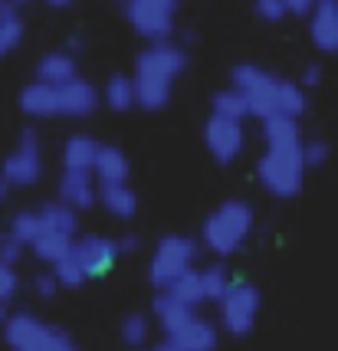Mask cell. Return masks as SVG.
Instances as JSON below:
<instances>
[{
    "instance_id": "6da1fadb",
    "label": "cell",
    "mask_w": 338,
    "mask_h": 351,
    "mask_svg": "<svg viewBox=\"0 0 338 351\" xmlns=\"http://www.w3.org/2000/svg\"><path fill=\"white\" fill-rule=\"evenodd\" d=\"M187 69V53L184 46L171 43V40H161V43H152L148 49H141L138 60H135V102L148 112H158V108L168 106L171 99V86L174 79Z\"/></svg>"
},
{
    "instance_id": "7a4b0ae2",
    "label": "cell",
    "mask_w": 338,
    "mask_h": 351,
    "mask_svg": "<svg viewBox=\"0 0 338 351\" xmlns=\"http://www.w3.org/2000/svg\"><path fill=\"white\" fill-rule=\"evenodd\" d=\"M253 233V207L246 200H224L214 214L204 220L200 240L217 256H230Z\"/></svg>"
},
{
    "instance_id": "3957f363",
    "label": "cell",
    "mask_w": 338,
    "mask_h": 351,
    "mask_svg": "<svg viewBox=\"0 0 338 351\" xmlns=\"http://www.w3.org/2000/svg\"><path fill=\"white\" fill-rule=\"evenodd\" d=\"M3 341L10 351H79L73 335H66L56 325L40 322L30 312L7 315L3 322Z\"/></svg>"
},
{
    "instance_id": "277c9868",
    "label": "cell",
    "mask_w": 338,
    "mask_h": 351,
    "mask_svg": "<svg viewBox=\"0 0 338 351\" xmlns=\"http://www.w3.org/2000/svg\"><path fill=\"white\" fill-rule=\"evenodd\" d=\"M256 178L273 197H295L306 178L302 148H266L256 161Z\"/></svg>"
},
{
    "instance_id": "5b68a950",
    "label": "cell",
    "mask_w": 338,
    "mask_h": 351,
    "mask_svg": "<svg viewBox=\"0 0 338 351\" xmlns=\"http://www.w3.org/2000/svg\"><path fill=\"white\" fill-rule=\"evenodd\" d=\"M194 260H197V243H194L191 237L171 233L165 240H158V246H154L152 263H148V279L165 292V289H171L181 276H187L194 269Z\"/></svg>"
},
{
    "instance_id": "8992f818",
    "label": "cell",
    "mask_w": 338,
    "mask_h": 351,
    "mask_svg": "<svg viewBox=\"0 0 338 351\" xmlns=\"http://www.w3.org/2000/svg\"><path fill=\"white\" fill-rule=\"evenodd\" d=\"M233 89L246 99L250 115H260V119H273L276 115V92H279V76L266 73L253 62H240L233 66L230 73Z\"/></svg>"
},
{
    "instance_id": "52a82bcc",
    "label": "cell",
    "mask_w": 338,
    "mask_h": 351,
    "mask_svg": "<svg viewBox=\"0 0 338 351\" xmlns=\"http://www.w3.org/2000/svg\"><path fill=\"white\" fill-rule=\"evenodd\" d=\"M178 3L181 0H128L125 3V20L148 43H161V40H168L174 33Z\"/></svg>"
},
{
    "instance_id": "ba28073f",
    "label": "cell",
    "mask_w": 338,
    "mask_h": 351,
    "mask_svg": "<svg viewBox=\"0 0 338 351\" xmlns=\"http://www.w3.org/2000/svg\"><path fill=\"white\" fill-rule=\"evenodd\" d=\"M256 312H260V292L250 286L246 279H233L230 289L220 299V322L230 335H250V328L256 325Z\"/></svg>"
},
{
    "instance_id": "9c48e42d",
    "label": "cell",
    "mask_w": 338,
    "mask_h": 351,
    "mask_svg": "<svg viewBox=\"0 0 338 351\" xmlns=\"http://www.w3.org/2000/svg\"><path fill=\"white\" fill-rule=\"evenodd\" d=\"M0 174H3V181L10 187H30V184L40 181V174H43V148H40V135L33 128H27L20 135L16 148L7 154Z\"/></svg>"
},
{
    "instance_id": "30bf717a",
    "label": "cell",
    "mask_w": 338,
    "mask_h": 351,
    "mask_svg": "<svg viewBox=\"0 0 338 351\" xmlns=\"http://www.w3.org/2000/svg\"><path fill=\"white\" fill-rule=\"evenodd\" d=\"M204 145L220 165H230L233 158L243 152V122L210 115V122L204 125Z\"/></svg>"
},
{
    "instance_id": "8fae6325",
    "label": "cell",
    "mask_w": 338,
    "mask_h": 351,
    "mask_svg": "<svg viewBox=\"0 0 338 351\" xmlns=\"http://www.w3.org/2000/svg\"><path fill=\"white\" fill-rule=\"evenodd\" d=\"M73 260L79 263V269L89 276H106L115 260H119V243L106 240V237H82L73 243Z\"/></svg>"
},
{
    "instance_id": "7c38bea8",
    "label": "cell",
    "mask_w": 338,
    "mask_h": 351,
    "mask_svg": "<svg viewBox=\"0 0 338 351\" xmlns=\"http://www.w3.org/2000/svg\"><path fill=\"white\" fill-rule=\"evenodd\" d=\"M95 106H99V92L89 79H69L66 86H60V115H69V119H86L93 115Z\"/></svg>"
},
{
    "instance_id": "4fadbf2b",
    "label": "cell",
    "mask_w": 338,
    "mask_h": 351,
    "mask_svg": "<svg viewBox=\"0 0 338 351\" xmlns=\"http://www.w3.org/2000/svg\"><path fill=\"white\" fill-rule=\"evenodd\" d=\"M309 36L322 53H338V7L319 0V7L309 16Z\"/></svg>"
},
{
    "instance_id": "5bb4252c",
    "label": "cell",
    "mask_w": 338,
    "mask_h": 351,
    "mask_svg": "<svg viewBox=\"0 0 338 351\" xmlns=\"http://www.w3.org/2000/svg\"><path fill=\"white\" fill-rule=\"evenodd\" d=\"M99 191H95V181L89 171H62L60 178V200L73 210H86L93 207Z\"/></svg>"
},
{
    "instance_id": "9a60e30c",
    "label": "cell",
    "mask_w": 338,
    "mask_h": 351,
    "mask_svg": "<svg viewBox=\"0 0 338 351\" xmlns=\"http://www.w3.org/2000/svg\"><path fill=\"white\" fill-rule=\"evenodd\" d=\"M168 341L178 351H214L217 348V328H214V322L194 315L184 328H178L174 335H168Z\"/></svg>"
},
{
    "instance_id": "2e32d148",
    "label": "cell",
    "mask_w": 338,
    "mask_h": 351,
    "mask_svg": "<svg viewBox=\"0 0 338 351\" xmlns=\"http://www.w3.org/2000/svg\"><path fill=\"white\" fill-rule=\"evenodd\" d=\"M20 108L30 119H53V115H60V89L47 86V82H30L20 92Z\"/></svg>"
},
{
    "instance_id": "e0dca14e",
    "label": "cell",
    "mask_w": 338,
    "mask_h": 351,
    "mask_svg": "<svg viewBox=\"0 0 338 351\" xmlns=\"http://www.w3.org/2000/svg\"><path fill=\"white\" fill-rule=\"evenodd\" d=\"M76 56L66 53V49H56V53H47L36 62V82H47V86H66L69 79H76Z\"/></svg>"
},
{
    "instance_id": "ac0fdd59",
    "label": "cell",
    "mask_w": 338,
    "mask_h": 351,
    "mask_svg": "<svg viewBox=\"0 0 338 351\" xmlns=\"http://www.w3.org/2000/svg\"><path fill=\"white\" fill-rule=\"evenodd\" d=\"M128 158L125 152L112 148V145H99L95 152V161H93V174L99 178V184H128Z\"/></svg>"
},
{
    "instance_id": "d6986e66",
    "label": "cell",
    "mask_w": 338,
    "mask_h": 351,
    "mask_svg": "<svg viewBox=\"0 0 338 351\" xmlns=\"http://www.w3.org/2000/svg\"><path fill=\"white\" fill-rule=\"evenodd\" d=\"M154 319H158V325H161L168 335H174L178 328H184L187 322L194 319V306L181 302V299L171 295V292H161V295L154 299Z\"/></svg>"
},
{
    "instance_id": "ffe728a7",
    "label": "cell",
    "mask_w": 338,
    "mask_h": 351,
    "mask_svg": "<svg viewBox=\"0 0 338 351\" xmlns=\"http://www.w3.org/2000/svg\"><path fill=\"white\" fill-rule=\"evenodd\" d=\"M263 138H266V148H302L299 119H286V115L263 119Z\"/></svg>"
},
{
    "instance_id": "44dd1931",
    "label": "cell",
    "mask_w": 338,
    "mask_h": 351,
    "mask_svg": "<svg viewBox=\"0 0 338 351\" xmlns=\"http://www.w3.org/2000/svg\"><path fill=\"white\" fill-rule=\"evenodd\" d=\"M95 152H99L95 138H89V135L66 138V145H62V171H89L93 174Z\"/></svg>"
},
{
    "instance_id": "7402d4cb",
    "label": "cell",
    "mask_w": 338,
    "mask_h": 351,
    "mask_svg": "<svg viewBox=\"0 0 338 351\" xmlns=\"http://www.w3.org/2000/svg\"><path fill=\"white\" fill-rule=\"evenodd\" d=\"M99 200H102V207L108 214L119 217V220H128L138 210V197H135V191L128 184H102L99 187Z\"/></svg>"
},
{
    "instance_id": "603a6c76",
    "label": "cell",
    "mask_w": 338,
    "mask_h": 351,
    "mask_svg": "<svg viewBox=\"0 0 338 351\" xmlns=\"http://www.w3.org/2000/svg\"><path fill=\"white\" fill-rule=\"evenodd\" d=\"M40 220H43V230L47 233H60V237H73L79 227V217L73 207H66L62 200L56 204H47L43 210H40Z\"/></svg>"
},
{
    "instance_id": "cb8c5ba5",
    "label": "cell",
    "mask_w": 338,
    "mask_h": 351,
    "mask_svg": "<svg viewBox=\"0 0 338 351\" xmlns=\"http://www.w3.org/2000/svg\"><path fill=\"white\" fill-rule=\"evenodd\" d=\"M33 253H36V260L56 266V263H62L73 253V237H60V233H47V230H43V233L36 237V243H33Z\"/></svg>"
},
{
    "instance_id": "d4e9b609",
    "label": "cell",
    "mask_w": 338,
    "mask_h": 351,
    "mask_svg": "<svg viewBox=\"0 0 338 351\" xmlns=\"http://www.w3.org/2000/svg\"><path fill=\"white\" fill-rule=\"evenodd\" d=\"M306 112V89L292 79H279V92H276V115L286 119H299Z\"/></svg>"
},
{
    "instance_id": "484cf974",
    "label": "cell",
    "mask_w": 338,
    "mask_h": 351,
    "mask_svg": "<svg viewBox=\"0 0 338 351\" xmlns=\"http://www.w3.org/2000/svg\"><path fill=\"white\" fill-rule=\"evenodd\" d=\"M106 106L112 112H128L132 106H138L135 102V82L132 76H112L106 82Z\"/></svg>"
},
{
    "instance_id": "4316f807",
    "label": "cell",
    "mask_w": 338,
    "mask_h": 351,
    "mask_svg": "<svg viewBox=\"0 0 338 351\" xmlns=\"http://www.w3.org/2000/svg\"><path fill=\"white\" fill-rule=\"evenodd\" d=\"M200 276V289H204V302H220L224 299V292L230 289V273L220 266V263H214V266H204V273Z\"/></svg>"
},
{
    "instance_id": "83f0119b",
    "label": "cell",
    "mask_w": 338,
    "mask_h": 351,
    "mask_svg": "<svg viewBox=\"0 0 338 351\" xmlns=\"http://www.w3.org/2000/svg\"><path fill=\"white\" fill-rule=\"evenodd\" d=\"M10 237H16L23 246H33L36 243V237L43 233V220H40V210H20L14 214L10 220V230H7Z\"/></svg>"
},
{
    "instance_id": "f1b7e54d",
    "label": "cell",
    "mask_w": 338,
    "mask_h": 351,
    "mask_svg": "<svg viewBox=\"0 0 338 351\" xmlns=\"http://www.w3.org/2000/svg\"><path fill=\"white\" fill-rule=\"evenodd\" d=\"M210 108H214V115H220V119H237V122H243L246 115H250L246 99L233 89V86L230 89H224V92H217L214 102H210Z\"/></svg>"
},
{
    "instance_id": "f546056e",
    "label": "cell",
    "mask_w": 338,
    "mask_h": 351,
    "mask_svg": "<svg viewBox=\"0 0 338 351\" xmlns=\"http://www.w3.org/2000/svg\"><path fill=\"white\" fill-rule=\"evenodd\" d=\"M152 335V322L145 312H132V315H125L122 322V341L125 345H132V348H141L145 341Z\"/></svg>"
},
{
    "instance_id": "4dcf8cb0",
    "label": "cell",
    "mask_w": 338,
    "mask_h": 351,
    "mask_svg": "<svg viewBox=\"0 0 338 351\" xmlns=\"http://www.w3.org/2000/svg\"><path fill=\"white\" fill-rule=\"evenodd\" d=\"M23 43V16H0V60Z\"/></svg>"
},
{
    "instance_id": "1f68e13d",
    "label": "cell",
    "mask_w": 338,
    "mask_h": 351,
    "mask_svg": "<svg viewBox=\"0 0 338 351\" xmlns=\"http://www.w3.org/2000/svg\"><path fill=\"white\" fill-rule=\"evenodd\" d=\"M165 292H171V295H178L181 302H187V306H200L204 302V289H200V276H197V269H191L187 276H181L171 289H165Z\"/></svg>"
},
{
    "instance_id": "d6a6232c",
    "label": "cell",
    "mask_w": 338,
    "mask_h": 351,
    "mask_svg": "<svg viewBox=\"0 0 338 351\" xmlns=\"http://www.w3.org/2000/svg\"><path fill=\"white\" fill-rule=\"evenodd\" d=\"M53 276H56L60 289H79V286L86 282V273L79 269V263L73 260V253H69L62 263H56V266H53Z\"/></svg>"
},
{
    "instance_id": "836d02e7",
    "label": "cell",
    "mask_w": 338,
    "mask_h": 351,
    "mask_svg": "<svg viewBox=\"0 0 338 351\" xmlns=\"http://www.w3.org/2000/svg\"><path fill=\"white\" fill-rule=\"evenodd\" d=\"M328 154H332V148H328V141H322V138H309V141H302V165H306V168L325 165Z\"/></svg>"
},
{
    "instance_id": "e575fe53",
    "label": "cell",
    "mask_w": 338,
    "mask_h": 351,
    "mask_svg": "<svg viewBox=\"0 0 338 351\" xmlns=\"http://www.w3.org/2000/svg\"><path fill=\"white\" fill-rule=\"evenodd\" d=\"M253 10H256V16H260V20H266V23H276V20H282V16H286V3H282V0H253Z\"/></svg>"
},
{
    "instance_id": "d590c367",
    "label": "cell",
    "mask_w": 338,
    "mask_h": 351,
    "mask_svg": "<svg viewBox=\"0 0 338 351\" xmlns=\"http://www.w3.org/2000/svg\"><path fill=\"white\" fill-rule=\"evenodd\" d=\"M20 289V279H16V269L14 266H7V263H0V302H10Z\"/></svg>"
},
{
    "instance_id": "8d00e7d4",
    "label": "cell",
    "mask_w": 338,
    "mask_h": 351,
    "mask_svg": "<svg viewBox=\"0 0 338 351\" xmlns=\"http://www.w3.org/2000/svg\"><path fill=\"white\" fill-rule=\"evenodd\" d=\"M20 256H23V243H20L16 237H10V233H3V237H0V263L16 266Z\"/></svg>"
},
{
    "instance_id": "74e56055",
    "label": "cell",
    "mask_w": 338,
    "mask_h": 351,
    "mask_svg": "<svg viewBox=\"0 0 338 351\" xmlns=\"http://www.w3.org/2000/svg\"><path fill=\"white\" fill-rule=\"evenodd\" d=\"M33 289H36V295H43V299H53V295L60 292V282H56L53 273H40L33 279Z\"/></svg>"
},
{
    "instance_id": "f35d334b",
    "label": "cell",
    "mask_w": 338,
    "mask_h": 351,
    "mask_svg": "<svg viewBox=\"0 0 338 351\" xmlns=\"http://www.w3.org/2000/svg\"><path fill=\"white\" fill-rule=\"evenodd\" d=\"M286 3V14H312L315 7H319V0H282Z\"/></svg>"
},
{
    "instance_id": "ab89813d",
    "label": "cell",
    "mask_w": 338,
    "mask_h": 351,
    "mask_svg": "<svg viewBox=\"0 0 338 351\" xmlns=\"http://www.w3.org/2000/svg\"><path fill=\"white\" fill-rule=\"evenodd\" d=\"M319 82H322V69H319V66H306L299 86H309V89H312V86H319Z\"/></svg>"
},
{
    "instance_id": "60d3db41",
    "label": "cell",
    "mask_w": 338,
    "mask_h": 351,
    "mask_svg": "<svg viewBox=\"0 0 338 351\" xmlns=\"http://www.w3.org/2000/svg\"><path fill=\"white\" fill-rule=\"evenodd\" d=\"M135 246H138V237H122V240H119V253H122V250H135Z\"/></svg>"
},
{
    "instance_id": "b9f144b4",
    "label": "cell",
    "mask_w": 338,
    "mask_h": 351,
    "mask_svg": "<svg viewBox=\"0 0 338 351\" xmlns=\"http://www.w3.org/2000/svg\"><path fill=\"white\" fill-rule=\"evenodd\" d=\"M43 3H47V7H56V10H62V7H69L73 0H43Z\"/></svg>"
},
{
    "instance_id": "7bdbcfd3",
    "label": "cell",
    "mask_w": 338,
    "mask_h": 351,
    "mask_svg": "<svg viewBox=\"0 0 338 351\" xmlns=\"http://www.w3.org/2000/svg\"><path fill=\"white\" fill-rule=\"evenodd\" d=\"M148 351H178L171 341H161V345H154V348H148Z\"/></svg>"
},
{
    "instance_id": "ee69618b",
    "label": "cell",
    "mask_w": 338,
    "mask_h": 351,
    "mask_svg": "<svg viewBox=\"0 0 338 351\" xmlns=\"http://www.w3.org/2000/svg\"><path fill=\"white\" fill-rule=\"evenodd\" d=\"M3 197H7V181H3V174H0V204H3Z\"/></svg>"
},
{
    "instance_id": "f6af8a7d",
    "label": "cell",
    "mask_w": 338,
    "mask_h": 351,
    "mask_svg": "<svg viewBox=\"0 0 338 351\" xmlns=\"http://www.w3.org/2000/svg\"><path fill=\"white\" fill-rule=\"evenodd\" d=\"M7 322V302H0V325Z\"/></svg>"
},
{
    "instance_id": "bcb514c9",
    "label": "cell",
    "mask_w": 338,
    "mask_h": 351,
    "mask_svg": "<svg viewBox=\"0 0 338 351\" xmlns=\"http://www.w3.org/2000/svg\"><path fill=\"white\" fill-rule=\"evenodd\" d=\"M119 3H128V0H119Z\"/></svg>"
},
{
    "instance_id": "7dc6e473",
    "label": "cell",
    "mask_w": 338,
    "mask_h": 351,
    "mask_svg": "<svg viewBox=\"0 0 338 351\" xmlns=\"http://www.w3.org/2000/svg\"><path fill=\"white\" fill-rule=\"evenodd\" d=\"M328 3H338V0H328Z\"/></svg>"
},
{
    "instance_id": "c3c4849f",
    "label": "cell",
    "mask_w": 338,
    "mask_h": 351,
    "mask_svg": "<svg viewBox=\"0 0 338 351\" xmlns=\"http://www.w3.org/2000/svg\"><path fill=\"white\" fill-rule=\"evenodd\" d=\"M335 7H338V3H335Z\"/></svg>"
}]
</instances>
